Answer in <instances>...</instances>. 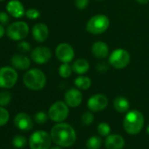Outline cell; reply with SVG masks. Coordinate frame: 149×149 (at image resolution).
I'll use <instances>...</instances> for the list:
<instances>
[{
  "instance_id": "18",
  "label": "cell",
  "mask_w": 149,
  "mask_h": 149,
  "mask_svg": "<svg viewBox=\"0 0 149 149\" xmlns=\"http://www.w3.org/2000/svg\"><path fill=\"white\" fill-rule=\"evenodd\" d=\"M11 64L17 69L25 70L31 65V61L28 57L23 54H15L11 58Z\"/></svg>"
},
{
  "instance_id": "1",
  "label": "cell",
  "mask_w": 149,
  "mask_h": 149,
  "mask_svg": "<svg viewBox=\"0 0 149 149\" xmlns=\"http://www.w3.org/2000/svg\"><path fill=\"white\" fill-rule=\"evenodd\" d=\"M51 139L56 145L68 147L76 142L77 134L74 128L68 124L59 123L53 126L51 130Z\"/></svg>"
},
{
  "instance_id": "14",
  "label": "cell",
  "mask_w": 149,
  "mask_h": 149,
  "mask_svg": "<svg viewBox=\"0 0 149 149\" xmlns=\"http://www.w3.org/2000/svg\"><path fill=\"white\" fill-rule=\"evenodd\" d=\"M64 99L68 106L74 108L81 104L83 101V95L77 89H70L66 92L64 96Z\"/></svg>"
},
{
  "instance_id": "26",
  "label": "cell",
  "mask_w": 149,
  "mask_h": 149,
  "mask_svg": "<svg viewBox=\"0 0 149 149\" xmlns=\"http://www.w3.org/2000/svg\"><path fill=\"white\" fill-rule=\"evenodd\" d=\"M13 145L16 148H23L26 145V139L23 135H16L13 139Z\"/></svg>"
},
{
  "instance_id": "16",
  "label": "cell",
  "mask_w": 149,
  "mask_h": 149,
  "mask_svg": "<svg viewBox=\"0 0 149 149\" xmlns=\"http://www.w3.org/2000/svg\"><path fill=\"white\" fill-rule=\"evenodd\" d=\"M48 27L43 23L35 24L33 27L32 34L33 39L38 42H44L48 37Z\"/></svg>"
},
{
  "instance_id": "31",
  "label": "cell",
  "mask_w": 149,
  "mask_h": 149,
  "mask_svg": "<svg viewBox=\"0 0 149 149\" xmlns=\"http://www.w3.org/2000/svg\"><path fill=\"white\" fill-rule=\"evenodd\" d=\"M26 16L30 19H36L40 16V13L37 9L32 8V9H29L26 12Z\"/></svg>"
},
{
  "instance_id": "6",
  "label": "cell",
  "mask_w": 149,
  "mask_h": 149,
  "mask_svg": "<svg viewBox=\"0 0 149 149\" xmlns=\"http://www.w3.org/2000/svg\"><path fill=\"white\" fill-rule=\"evenodd\" d=\"M29 33V26L26 22L17 21L11 24L7 30V36L13 40H21L25 39Z\"/></svg>"
},
{
  "instance_id": "5",
  "label": "cell",
  "mask_w": 149,
  "mask_h": 149,
  "mask_svg": "<svg viewBox=\"0 0 149 149\" xmlns=\"http://www.w3.org/2000/svg\"><path fill=\"white\" fill-rule=\"evenodd\" d=\"M51 135L45 131L34 132L29 139L31 149H48L51 145Z\"/></svg>"
},
{
  "instance_id": "36",
  "label": "cell",
  "mask_w": 149,
  "mask_h": 149,
  "mask_svg": "<svg viewBox=\"0 0 149 149\" xmlns=\"http://www.w3.org/2000/svg\"><path fill=\"white\" fill-rule=\"evenodd\" d=\"M5 34V28L2 24H0V39H1Z\"/></svg>"
},
{
  "instance_id": "17",
  "label": "cell",
  "mask_w": 149,
  "mask_h": 149,
  "mask_svg": "<svg viewBox=\"0 0 149 149\" xmlns=\"http://www.w3.org/2000/svg\"><path fill=\"white\" fill-rule=\"evenodd\" d=\"M125 146V139L118 134L108 135L105 139V147L107 149H122Z\"/></svg>"
},
{
  "instance_id": "38",
  "label": "cell",
  "mask_w": 149,
  "mask_h": 149,
  "mask_svg": "<svg viewBox=\"0 0 149 149\" xmlns=\"http://www.w3.org/2000/svg\"><path fill=\"white\" fill-rule=\"evenodd\" d=\"M51 149H61V148L59 147V146H54V147H52Z\"/></svg>"
},
{
  "instance_id": "9",
  "label": "cell",
  "mask_w": 149,
  "mask_h": 149,
  "mask_svg": "<svg viewBox=\"0 0 149 149\" xmlns=\"http://www.w3.org/2000/svg\"><path fill=\"white\" fill-rule=\"evenodd\" d=\"M68 116V106L66 103L58 101L53 104L48 110V117L54 122H61Z\"/></svg>"
},
{
  "instance_id": "25",
  "label": "cell",
  "mask_w": 149,
  "mask_h": 149,
  "mask_svg": "<svg viewBox=\"0 0 149 149\" xmlns=\"http://www.w3.org/2000/svg\"><path fill=\"white\" fill-rule=\"evenodd\" d=\"M12 97H13V95L8 91L0 92V106L4 107V106L8 105L12 101Z\"/></svg>"
},
{
  "instance_id": "2",
  "label": "cell",
  "mask_w": 149,
  "mask_h": 149,
  "mask_svg": "<svg viewBox=\"0 0 149 149\" xmlns=\"http://www.w3.org/2000/svg\"><path fill=\"white\" fill-rule=\"evenodd\" d=\"M23 83L29 90L40 91L45 87L47 78L45 74L41 70L38 68H33L26 72L23 77Z\"/></svg>"
},
{
  "instance_id": "39",
  "label": "cell",
  "mask_w": 149,
  "mask_h": 149,
  "mask_svg": "<svg viewBox=\"0 0 149 149\" xmlns=\"http://www.w3.org/2000/svg\"><path fill=\"white\" fill-rule=\"evenodd\" d=\"M146 132H147V133L149 134V125H148L147 127H146Z\"/></svg>"
},
{
  "instance_id": "7",
  "label": "cell",
  "mask_w": 149,
  "mask_h": 149,
  "mask_svg": "<svg viewBox=\"0 0 149 149\" xmlns=\"http://www.w3.org/2000/svg\"><path fill=\"white\" fill-rule=\"evenodd\" d=\"M18 81V73L12 67L0 68V87L4 89L13 88Z\"/></svg>"
},
{
  "instance_id": "15",
  "label": "cell",
  "mask_w": 149,
  "mask_h": 149,
  "mask_svg": "<svg viewBox=\"0 0 149 149\" xmlns=\"http://www.w3.org/2000/svg\"><path fill=\"white\" fill-rule=\"evenodd\" d=\"M6 10L13 18H21L26 14L24 6L19 0H11L6 6Z\"/></svg>"
},
{
  "instance_id": "11",
  "label": "cell",
  "mask_w": 149,
  "mask_h": 149,
  "mask_svg": "<svg viewBox=\"0 0 149 149\" xmlns=\"http://www.w3.org/2000/svg\"><path fill=\"white\" fill-rule=\"evenodd\" d=\"M52 57V52L47 47L40 46L35 47L31 53L32 60L37 64H45Z\"/></svg>"
},
{
  "instance_id": "37",
  "label": "cell",
  "mask_w": 149,
  "mask_h": 149,
  "mask_svg": "<svg viewBox=\"0 0 149 149\" xmlns=\"http://www.w3.org/2000/svg\"><path fill=\"white\" fill-rule=\"evenodd\" d=\"M136 1H137L139 4L145 5V4H147V3L149 2V0H136Z\"/></svg>"
},
{
  "instance_id": "24",
  "label": "cell",
  "mask_w": 149,
  "mask_h": 149,
  "mask_svg": "<svg viewBox=\"0 0 149 149\" xmlns=\"http://www.w3.org/2000/svg\"><path fill=\"white\" fill-rule=\"evenodd\" d=\"M102 145V139L97 136L91 137L87 141L88 149H99Z\"/></svg>"
},
{
  "instance_id": "34",
  "label": "cell",
  "mask_w": 149,
  "mask_h": 149,
  "mask_svg": "<svg viewBox=\"0 0 149 149\" xmlns=\"http://www.w3.org/2000/svg\"><path fill=\"white\" fill-rule=\"evenodd\" d=\"M9 21H10V18L6 13H5V12L0 13V24L6 26L9 23Z\"/></svg>"
},
{
  "instance_id": "35",
  "label": "cell",
  "mask_w": 149,
  "mask_h": 149,
  "mask_svg": "<svg viewBox=\"0 0 149 149\" xmlns=\"http://www.w3.org/2000/svg\"><path fill=\"white\" fill-rule=\"evenodd\" d=\"M106 64H107V63H105V62H100V63L97 64V68L99 71H101V72H104V71H106V70L108 69V66H107Z\"/></svg>"
},
{
  "instance_id": "29",
  "label": "cell",
  "mask_w": 149,
  "mask_h": 149,
  "mask_svg": "<svg viewBox=\"0 0 149 149\" xmlns=\"http://www.w3.org/2000/svg\"><path fill=\"white\" fill-rule=\"evenodd\" d=\"M47 118L48 115H47V113H45L44 111H39L34 115V120L39 125L45 124L47 121Z\"/></svg>"
},
{
  "instance_id": "4",
  "label": "cell",
  "mask_w": 149,
  "mask_h": 149,
  "mask_svg": "<svg viewBox=\"0 0 149 149\" xmlns=\"http://www.w3.org/2000/svg\"><path fill=\"white\" fill-rule=\"evenodd\" d=\"M110 26L108 17L104 14H97L93 16L87 23L86 29L92 34H101L104 33Z\"/></svg>"
},
{
  "instance_id": "19",
  "label": "cell",
  "mask_w": 149,
  "mask_h": 149,
  "mask_svg": "<svg viewBox=\"0 0 149 149\" xmlns=\"http://www.w3.org/2000/svg\"><path fill=\"white\" fill-rule=\"evenodd\" d=\"M91 52L96 58L104 59L108 55L109 47L104 41H97L92 45Z\"/></svg>"
},
{
  "instance_id": "12",
  "label": "cell",
  "mask_w": 149,
  "mask_h": 149,
  "mask_svg": "<svg viewBox=\"0 0 149 149\" xmlns=\"http://www.w3.org/2000/svg\"><path fill=\"white\" fill-rule=\"evenodd\" d=\"M108 105V98L103 94H97L92 96L88 100V107L92 111H100Z\"/></svg>"
},
{
  "instance_id": "40",
  "label": "cell",
  "mask_w": 149,
  "mask_h": 149,
  "mask_svg": "<svg viewBox=\"0 0 149 149\" xmlns=\"http://www.w3.org/2000/svg\"><path fill=\"white\" fill-rule=\"evenodd\" d=\"M3 1H6V0H0V2H3Z\"/></svg>"
},
{
  "instance_id": "3",
  "label": "cell",
  "mask_w": 149,
  "mask_h": 149,
  "mask_svg": "<svg viewBox=\"0 0 149 149\" xmlns=\"http://www.w3.org/2000/svg\"><path fill=\"white\" fill-rule=\"evenodd\" d=\"M144 122V116L140 111L137 110L131 111L124 118L125 131L129 134H137L142 130Z\"/></svg>"
},
{
  "instance_id": "8",
  "label": "cell",
  "mask_w": 149,
  "mask_h": 149,
  "mask_svg": "<svg viewBox=\"0 0 149 149\" xmlns=\"http://www.w3.org/2000/svg\"><path fill=\"white\" fill-rule=\"evenodd\" d=\"M129 62L130 54L126 50L123 48L115 49L109 57V63L118 69L125 68L129 64Z\"/></svg>"
},
{
  "instance_id": "10",
  "label": "cell",
  "mask_w": 149,
  "mask_h": 149,
  "mask_svg": "<svg viewBox=\"0 0 149 149\" xmlns=\"http://www.w3.org/2000/svg\"><path fill=\"white\" fill-rule=\"evenodd\" d=\"M55 54L60 61L63 63H68L74 59V51L69 44L61 43L55 49Z\"/></svg>"
},
{
  "instance_id": "23",
  "label": "cell",
  "mask_w": 149,
  "mask_h": 149,
  "mask_svg": "<svg viewBox=\"0 0 149 149\" xmlns=\"http://www.w3.org/2000/svg\"><path fill=\"white\" fill-rule=\"evenodd\" d=\"M73 68L68 63H63L59 68V74L63 78H68L72 74Z\"/></svg>"
},
{
  "instance_id": "22",
  "label": "cell",
  "mask_w": 149,
  "mask_h": 149,
  "mask_svg": "<svg viewBox=\"0 0 149 149\" xmlns=\"http://www.w3.org/2000/svg\"><path fill=\"white\" fill-rule=\"evenodd\" d=\"M74 85L80 90H88L91 85V80L88 77H79L74 79Z\"/></svg>"
},
{
  "instance_id": "27",
  "label": "cell",
  "mask_w": 149,
  "mask_h": 149,
  "mask_svg": "<svg viewBox=\"0 0 149 149\" xmlns=\"http://www.w3.org/2000/svg\"><path fill=\"white\" fill-rule=\"evenodd\" d=\"M10 118V114L7 110H6L3 106H0V126H3L7 124Z\"/></svg>"
},
{
  "instance_id": "32",
  "label": "cell",
  "mask_w": 149,
  "mask_h": 149,
  "mask_svg": "<svg viewBox=\"0 0 149 149\" xmlns=\"http://www.w3.org/2000/svg\"><path fill=\"white\" fill-rule=\"evenodd\" d=\"M18 49L21 53H28L31 50V46L26 41H21L18 44Z\"/></svg>"
},
{
  "instance_id": "33",
  "label": "cell",
  "mask_w": 149,
  "mask_h": 149,
  "mask_svg": "<svg viewBox=\"0 0 149 149\" xmlns=\"http://www.w3.org/2000/svg\"><path fill=\"white\" fill-rule=\"evenodd\" d=\"M89 2H90V0H76V1H74V4H76V6L77 9L84 10L88 6Z\"/></svg>"
},
{
  "instance_id": "20",
  "label": "cell",
  "mask_w": 149,
  "mask_h": 149,
  "mask_svg": "<svg viewBox=\"0 0 149 149\" xmlns=\"http://www.w3.org/2000/svg\"><path fill=\"white\" fill-rule=\"evenodd\" d=\"M72 68L74 73L83 74L89 71L90 64H89L88 61H86L85 59H78L73 63Z\"/></svg>"
},
{
  "instance_id": "21",
  "label": "cell",
  "mask_w": 149,
  "mask_h": 149,
  "mask_svg": "<svg viewBox=\"0 0 149 149\" xmlns=\"http://www.w3.org/2000/svg\"><path fill=\"white\" fill-rule=\"evenodd\" d=\"M113 105H114V108L118 112H126L130 107V104H129V102L128 100L124 97H118L115 98L114 102H113Z\"/></svg>"
},
{
  "instance_id": "30",
  "label": "cell",
  "mask_w": 149,
  "mask_h": 149,
  "mask_svg": "<svg viewBox=\"0 0 149 149\" xmlns=\"http://www.w3.org/2000/svg\"><path fill=\"white\" fill-rule=\"evenodd\" d=\"M94 121V115L91 111H86L82 116V122L85 125H90Z\"/></svg>"
},
{
  "instance_id": "41",
  "label": "cell",
  "mask_w": 149,
  "mask_h": 149,
  "mask_svg": "<svg viewBox=\"0 0 149 149\" xmlns=\"http://www.w3.org/2000/svg\"><path fill=\"white\" fill-rule=\"evenodd\" d=\"M97 1H103V0H97Z\"/></svg>"
},
{
  "instance_id": "28",
  "label": "cell",
  "mask_w": 149,
  "mask_h": 149,
  "mask_svg": "<svg viewBox=\"0 0 149 149\" xmlns=\"http://www.w3.org/2000/svg\"><path fill=\"white\" fill-rule=\"evenodd\" d=\"M97 132L101 136H108L111 132V126L107 123H100L97 125Z\"/></svg>"
},
{
  "instance_id": "13",
  "label": "cell",
  "mask_w": 149,
  "mask_h": 149,
  "mask_svg": "<svg viewBox=\"0 0 149 149\" xmlns=\"http://www.w3.org/2000/svg\"><path fill=\"white\" fill-rule=\"evenodd\" d=\"M13 122L15 126L23 132H29L30 130H32L33 126L31 117L25 112H20L17 114L16 117L14 118Z\"/></svg>"
}]
</instances>
